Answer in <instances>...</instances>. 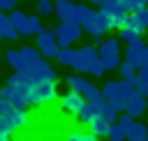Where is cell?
<instances>
[{"label":"cell","mask_w":148,"mask_h":141,"mask_svg":"<svg viewBox=\"0 0 148 141\" xmlns=\"http://www.w3.org/2000/svg\"><path fill=\"white\" fill-rule=\"evenodd\" d=\"M9 18H12V23H14V28L18 30L21 37H28V35H30L28 14H23V12H18V9H12V12H9Z\"/></svg>","instance_id":"14"},{"label":"cell","mask_w":148,"mask_h":141,"mask_svg":"<svg viewBox=\"0 0 148 141\" xmlns=\"http://www.w3.org/2000/svg\"><path fill=\"white\" fill-rule=\"evenodd\" d=\"M5 116H9V120H12L18 129H21V127H25V125H28V120H30V118H28V111H25V109H18V106H9V111H7Z\"/></svg>","instance_id":"18"},{"label":"cell","mask_w":148,"mask_h":141,"mask_svg":"<svg viewBox=\"0 0 148 141\" xmlns=\"http://www.w3.org/2000/svg\"><path fill=\"white\" fill-rule=\"evenodd\" d=\"M81 35H83V25H81V23L60 21V25H58V46H60V49H67V46H72L74 42H79Z\"/></svg>","instance_id":"5"},{"label":"cell","mask_w":148,"mask_h":141,"mask_svg":"<svg viewBox=\"0 0 148 141\" xmlns=\"http://www.w3.org/2000/svg\"><path fill=\"white\" fill-rule=\"evenodd\" d=\"M0 9L5 12H12V9H16V0H0Z\"/></svg>","instance_id":"36"},{"label":"cell","mask_w":148,"mask_h":141,"mask_svg":"<svg viewBox=\"0 0 148 141\" xmlns=\"http://www.w3.org/2000/svg\"><path fill=\"white\" fill-rule=\"evenodd\" d=\"M111 125L113 123H109V120H104L102 116L97 118V120H92L88 127H90V132L97 136V139H104V136H109V129H111Z\"/></svg>","instance_id":"19"},{"label":"cell","mask_w":148,"mask_h":141,"mask_svg":"<svg viewBox=\"0 0 148 141\" xmlns=\"http://www.w3.org/2000/svg\"><path fill=\"white\" fill-rule=\"evenodd\" d=\"M65 141H99L90 129L86 132V129H69L67 132V136H65Z\"/></svg>","instance_id":"24"},{"label":"cell","mask_w":148,"mask_h":141,"mask_svg":"<svg viewBox=\"0 0 148 141\" xmlns=\"http://www.w3.org/2000/svg\"><path fill=\"white\" fill-rule=\"evenodd\" d=\"M76 118H79L83 125H90L92 120H97V118H99V104H97V102L86 99V104L81 106V111L76 113Z\"/></svg>","instance_id":"12"},{"label":"cell","mask_w":148,"mask_h":141,"mask_svg":"<svg viewBox=\"0 0 148 141\" xmlns=\"http://www.w3.org/2000/svg\"><path fill=\"white\" fill-rule=\"evenodd\" d=\"M139 37H141V35H139L136 30H132V28H125V25L120 28V39H123L125 44H132V42H136Z\"/></svg>","instance_id":"29"},{"label":"cell","mask_w":148,"mask_h":141,"mask_svg":"<svg viewBox=\"0 0 148 141\" xmlns=\"http://www.w3.org/2000/svg\"><path fill=\"white\" fill-rule=\"evenodd\" d=\"M123 5L127 12H139V9L148 7V0H123Z\"/></svg>","instance_id":"33"},{"label":"cell","mask_w":148,"mask_h":141,"mask_svg":"<svg viewBox=\"0 0 148 141\" xmlns=\"http://www.w3.org/2000/svg\"><path fill=\"white\" fill-rule=\"evenodd\" d=\"M83 104H86V97H83V92H76V90H67L60 97V106H62L65 113H74L76 116Z\"/></svg>","instance_id":"10"},{"label":"cell","mask_w":148,"mask_h":141,"mask_svg":"<svg viewBox=\"0 0 148 141\" xmlns=\"http://www.w3.org/2000/svg\"><path fill=\"white\" fill-rule=\"evenodd\" d=\"M120 37H111V39H106L102 46H99V58L104 60V65H106V69H118L120 67Z\"/></svg>","instance_id":"4"},{"label":"cell","mask_w":148,"mask_h":141,"mask_svg":"<svg viewBox=\"0 0 148 141\" xmlns=\"http://www.w3.org/2000/svg\"><path fill=\"white\" fill-rule=\"evenodd\" d=\"M9 106H14V104H12L7 97H2V95H0V116H2V113H7V111H9Z\"/></svg>","instance_id":"35"},{"label":"cell","mask_w":148,"mask_h":141,"mask_svg":"<svg viewBox=\"0 0 148 141\" xmlns=\"http://www.w3.org/2000/svg\"><path fill=\"white\" fill-rule=\"evenodd\" d=\"M136 16H139V21L143 23V28H148V7L139 9V12H136Z\"/></svg>","instance_id":"37"},{"label":"cell","mask_w":148,"mask_h":141,"mask_svg":"<svg viewBox=\"0 0 148 141\" xmlns=\"http://www.w3.org/2000/svg\"><path fill=\"white\" fill-rule=\"evenodd\" d=\"M99 104V116L104 118V120H109V123H118V118H120V113L116 111V106L111 104V102H106V99H102V102H97Z\"/></svg>","instance_id":"20"},{"label":"cell","mask_w":148,"mask_h":141,"mask_svg":"<svg viewBox=\"0 0 148 141\" xmlns=\"http://www.w3.org/2000/svg\"><path fill=\"white\" fill-rule=\"evenodd\" d=\"M65 81H67V86H69L72 90H76V92H86V88L90 86V81H86L83 74H69Z\"/></svg>","instance_id":"23"},{"label":"cell","mask_w":148,"mask_h":141,"mask_svg":"<svg viewBox=\"0 0 148 141\" xmlns=\"http://www.w3.org/2000/svg\"><path fill=\"white\" fill-rule=\"evenodd\" d=\"M141 141H148V136H146V139H141Z\"/></svg>","instance_id":"43"},{"label":"cell","mask_w":148,"mask_h":141,"mask_svg":"<svg viewBox=\"0 0 148 141\" xmlns=\"http://www.w3.org/2000/svg\"><path fill=\"white\" fill-rule=\"evenodd\" d=\"M111 21H113V28H120L123 25V21H125V16L130 14L127 9H125V5H123V0H104V5L99 7Z\"/></svg>","instance_id":"8"},{"label":"cell","mask_w":148,"mask_h":141,"mask_svg":"<svg viewBox=\"0 0 148 141\" xmlns=\"http://www.w3.org/2000/svg\"><path fill=\"white\" fill-rule=\"evenodd\" d=\"M99 141H111V139H109V136H104V139H99Z\"/></svg>","instance_id":"41"},{"label":"cell","mask_w":148,"mask_h":141,"mask_svg":"<svg viewBox=\"0 0 148 141\" xmlns=\"http://www.w3.org/2000/svg\"><path fill=\"white\" fill-rule=\"evenodd\" d=\"M37 49L42 51L44 58H58V28H44V32L37 35Z\"/></svg>","instance_id":"3"},{"label":"cell","mask_w":148,"mask_h":141,"mask_svg":"<svg viewBox=\"0 0 148 141\" xmlns=\"http://www.w3.org/2000/svg\"><path fill=\"white\" fill-rule=\"evenodd\" d=\"M76 58H79V49L74 51L72 46L60 49V53H58V62H60V65H74V62H76Z\"/></svg>","instance_id":"25"},{"label":"cell","mask_w":148,"mask_h":141,"mask_svg":"<svg viewBox=\"0 0 148 141\" xmlns=\"http://www.w3.org/2000/svg\"><path fill=\"white\" fill-rule=\"evenodd\" d=\"M0 141H9V136H2V134H0Z\"/></svg>","instance_id":"40"},{"label":"cell","mask_w":148,"mask_h":141,"mask_svg":"<svg viewBox=\"0 0 148 141\" xmlns=\"http://www.w3.org/2000/svg\"><path fill=\"white\" fill-rule=\"evenodd\" d=\"M5 60H7V65L14 67V69H18L21 62H23V60H21V51H16V49H9L7 55H5Z\"/></svg>","instance_id":"28"},{"label":"cell","mask_w":148,"mask_h":141,"mask_svg":"<svg viewBox=\"0 0 148 141\" xmlns=\"http://www.w3.org/2000/svg\"><path fill=\"white\" fill-rule=\"evenodd\" d=\"M21 72H25V74L30 76V83H37V81H56V72L51 69V65H49L46 60H39V62H35L32 67L21 69Z\"/></svg>","instance_id":"9"},{"label":"cell","mask_w":148,"mask_h":141,"mask_svg":"<svg viewBox=\"0 0 148 141\" xmlns=\"http://www.w3.org/2000/svg\"><path fill=\"white\" fill-rule=\"evenodd\" d=\"M146 42H143V37H139L136 42H132V44H127V51H125V60H130L136 69L143 65V58H146Z\"/></svg>","instance_id":"11"},{"label":"cell","mask_w":148,"mask_h":141,"mask_svg":"<svg viewBox=\"0 0 148 141\" xmlns=\"http://www.w3.org/2000/svg\"><path fill=\"white\" fill-rule=\"evenodd\" d=\"M83 97H86V99H90V102H102V99H104V97H102V88H95L92 83L86 88Z\"/></svg>","instance_id":"31"},{"label":"cell","mask_w":148,"mask_h":141,"mask_svg":"<svg viewBox=\"0 0 148 141\" xmlns=\"http://www.w3.org/2000/svg\"><path fill=\"white\" fill-rule=\"evenodd\" d=\"M35 2H49V0H35Z\"/></svg>","instance_id":"42"},{"label":"cell","mask_w":148,"mask_h":141,"mask_svg":"<svg viewBox=\"0 0 148 141\" xmlns=\"http://www.w3.org/2000/svg\"><path fill=\"white\" fill-rule=\"evenodd\" d=\"M74 9H76L74 0H56V16L60 21H72L74 18Z\"/></svg>","instance_id":"15"},{"label":"cell","mask_w":148,"mask_h":141,"mask_svg":"<svg viewBox=\"0 0 148 141\" xmlns=\"http://www.w3.org/2000/svg\"><path fill=\"white\" fill-rule=\"evenodd\" d=\"M99 58V49L97 46H81L79 49V58H76V62L72 65L79 74H88L90 72V65L95 62Z\"/></svg>","instance_id":"7"},{"label":"cell","mask_w":148,"mask_h":141,"mask_svg":"<svg viewBox=\"0 0 148 141\" xmlns=\"http://www.w3.org/2000/svg\"><path fill=\"white\" fill-rule=\"evenodd\" d=\"M28 25H30V35H39V32H44L42 21H39V16H35V14L28 16Z\"/></svg>","instance_id":"32"},{"label":"cell","mask_w":148,"mask_h":141,"mask_svg":"<svg viewBox=\"0 0 148 141\" xmlns=\"http://www.w3.org/2000/svg\"><path fill=\"white\" fill-rule=\"evenodd\" d=\"M0 39H2V32H0Z\"/></svg>","instance_id":"44"},{"label":"cell","mask_w":148,"mask_h":141,"mask_svg":"<svg viewBox=\"0 0 148 141\" xmlns=\"http://www.w3.org/2000/svg\"><path fill=\"white\" fill-rule=\"evenodd\" d=\"M16 129H18V127L9 120V116H5V113H2V116H0V134H2V136H12Z\"/></svg>","instance_id":"26"},{"label":"cell","mask_w":148,"mask_h":141,"mask_svg":"<svg viewBox=\"0 0 148 141\" xmlns=\"http://www.w3.org/2000/svg\"><path fill=\"white\" fill-rule=\"evenodd\" d=\"M39 53H42V51L32 49V46H23V49H21V60H23V62H21L18 69H28V67H32L35 62H39V60H42Z\"/></svg>","instance_id":"16"},{"label":"cell","mask_w":148,"mask_h":141,"mask_svg":"<svg viewBox=\"0 0 148 141\" xmlns=\"http://www.w3.org/2000/svg\"><path fill=\"white\" fill-rule=\"evenodd\" d=\"M143 65L148 67V46H146V58H143ZM143 65H141V67H143Z\"/></svg>","instance_id":"39"},{"label":"cell","mask_w":148,"mask_h":141,"mask_svg":"<svg viewBox=\"0 0 148 141\" xmlns=\"http://www.w3.org/2000/svg\"><path fill=\"white\" fill-rule=\"evenodd\" d=\"M56 81H37V83H30V104H37V106H44V104H51L56 102Z\"/></svg>","instance_id":"2"},{"label":"cell","mask_w":148,"mask_h":141,"mask_svg":"<svg viewBox=\"0 0 148 141\" xmlns=\"http://www.w3.org/2000/svg\"><path fill=\"white\" fill-rule=\"evenodd\" d=\"M88 74H92L95 79L104 76V74H106V65H104V60H102V58H97V60L90 65V72H88Z\"/></svg>","instance_id":"30"},{"label":"cell","mask_w":148,"mask_h":141,"mask_svg":"<svg viewBox=\"0 0 148 141\" xmlns=\"http://www.w3.org/2000/svg\"><path fill=\"white\" fill-rule=\"evenodd\" d=\"M102 97H104L106 102H111V104L116 106L118 113H125V109H127V99L123 97V92H120V83H118V81H106V83L102 86Z\"/></svg>","instance_id":"6"},{"label":"cell","mask_w":148,"mask_h":141,"mask_svg":"<svg viewBox=\"0 0 148 141\" xmlns=\"http://www.w3.org/2000/svg\"><path fill=\"white\" fill-rule=\"evenodd\" d=\"M111 28H113V21H111L102 9H92V7H90V14H88V18H86V23H83V32L97 37V35L109 32Z\"/></svg>","instance_id":"1"},{"label":"cell","mask_w":148,"mask_h":141,"mask_svg":"<svg viewBox=\"0 0 148 141\" xmlns=\"http://www.w3.org/2000/svg\"><path fill=\"white\" fill-rule=\"evenodd\" d=\"M109 139H111V141H125V139H127L125 127H123L120 123H113V125H111V129H109Z\"/></svg>","instance_id":"27"},{"label":"cell","mask_w":148,"mask_h":141,"mask_svg":"<svg viewBox=\"0 0 148 141\" xmlns=\"http://www.w3.org/2000/svg\"><path fill=\"white\" fill-rule=\"evenodd\" d=\"M118 72H120V76H123V79H127V81H132V83L136 86L139 72H136V67H134L130 60H123V62H120V67H118Z\"/></svg>","instance_id":"22"},{"label":"cell","mask_w":148,"mask_h":141,"mask_svg":"<svg viewBox=\"0 0 148 141\" xmlns=\"http://www.w3.org/2000/svg\"><path fill=\"white\" fill-rule=\"evenodd\" d=\"M143 111H146V95L136 92L134 97L127 99V109H125V113H130L132 118H139V116H143Z\"/></svg>","instance_id":"13"},{"label":"cell","mask_w":148,"mask_h":141,"mask_svg":"<svg viewBox=\"0 0 148 141\" xmlns=\"http://www.w3.org/2000/svg\"><path fill=\"white\" fill-rule=\"evenodd\" d=\"M37 14H42V16H51V14H56V5L49 0V2H37Z\"/></svg>","instance_id":"34"},{"label":"cell","mask_w":148,"mask_h":141,"mask_svg":"<svg viewBox=\"0 0 148 141\" xmlns=\"http://www.w3.org/2000/svg\"><path fill=\"white\" fill-rule=\"evenodd\" d=\"M88 2H92V5H97V7H102V5H104V0H88Z\"/></svg>","instance_id":"38"},{"label":"cell","mask_w":148,"mask_h":141,"mask_svg":"<svg viewBox=\"0 0 148 141\" xmlns=\"http://www.w3.org/2000/svg\"><path fill=\"white\" fill-rule=\"evenodd\" d=\"M0 32L5 39H18V30L14 28L9 14H2V9H0Z\"/></svg>","instance_id":"17"},{"label":"cell","mask_w":148,"mask_h":141,"mask_svg":"<svg viewBox=\"0 0 148 141\" xmlns=\"http://www.w3.org/2000/svg\"><path fill=\"white\" fill-rule=\"evenodd\" d=\"M146 136H148V127H146V123L134 120V125L127 129V139H130V141H141V139H146Z\"/></svg>","instance_id":"21"}]
</instances>
